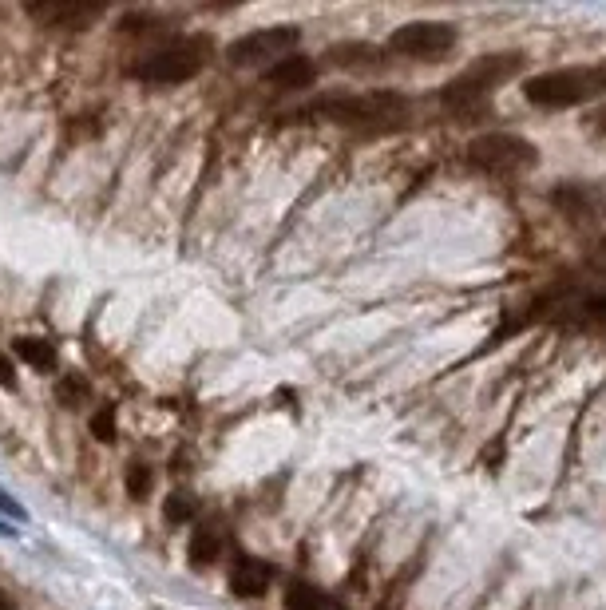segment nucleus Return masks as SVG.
Instances as JSON below:
<instances>
[{
    "mask_svg": "<svg viewBox=\"0 0 606 610\" xmlns=\"http://www.w3.org/2000/svg\"><path fill=\"white\" fill-rule=\"evenodd\" d=\"M523 96L531 107L543 111H567L606 96V64H587V68H559V72H539L523 84Z\"/></svg>",
    "mask_w": 606,
    "mask_h": 610,
    "instance_id": "nucleus-1",
    "label": "nucleus"
},
{
    "mask_svg": "<svg viewBox=\"0 0 606 610\" xmlns=\"http://www.w3.org/2000/svg\"><path fill=\"white\" fill-rule=\"evenodd\" d=\"M317 119L353 127V131H389L408 119V96L401 92H365V96H329L313 107Z\"/></svg>",
    "mask_w": 606,
    "mask_h": 610,
    "instance_id": "nucleus-2",
    "label": "nucleus"
},
{
    "mask_svg": "<svg viewBox=\"0 0 606 610\" xmlns=\"http://www.w3.org/2000/svg\"><path fill=\"white\" fill-rule=\"evenodd\" d=\"M519 68H523V56H519V52H492V56H480V60H472L452 84H444L440 96H444L448 107L480 103V100H488V92L504 88Z\"/></svg>",
    "mask_w": 606,
    "mask_h": 610,
    "instance_id": "nucleus-3",
    "label": "nucleus"
},
{
    "mask_svg": "<svg viewBox=\"0 0 606 610\" xmlns=\"http://www.w3.org/2000/svg\"><path fill=\"white\" fill-rule=\"evenodd\" d=\"M468 163L484 175H523L539 163V147L511 131H484L468 143Z\"/></svg>",
    "mask_w": 606,
    "mask_h": 610,
    "instance_id": "nucleus-4",
    "label": "nucleus"
},
{
    "mask_svg": "<svg viewBox=\"0 0 606 610\" xmlns=\"http://www.w3.org/2000/svg\"><path fill=\"white\" fill-rule=\"evenodd\" d=\"M206 56H210V40L187 36V40H175L171 48H159L143 64H135L131 76L147 84H187L206 68Z\"/></svg>",
    "mask_w": 606,
    "mask_h": 610,
    "instance_id": "nucleus-5",
    "label": "nucleus"
},
{
    "mask_svg": "<svg viewBox=\"0 0 606 610\" xmlns=\"http://www.w3.org/2000/svg\"><path fill=\"white\" fill-rule=\"evenodd\" d=\"M302 40V28L294 24H278V28H258V32H246L238 36L234 44H226V60L234 68H254V64H266V60H282L298 48Z\"/></svg>",
    "mask_w": 606,
    "mask_h": 610,
    "instance_id": "nucleus-6",
    "label": "nucleus"
},
{
    "mask_svg": "<svg viewBox=\"0 0 606 610\" xmlns=\"http://www.w3.org/2000/svg\"><path fill=\"white\" fill-rule=\"evenodd\" d=\"M456 48V28L444 20H412L389 36V52L408 60H440Z\"/></svg>",
    "mask_w": 606,
    "mask_h": 610,
    "instance_id": "nucleus-7",
    "label": "nucleus"
},
{
    "mask_svg": "<svg viewBox=\"0 0 606 610\" xmlns=\"http://www.w3.org/2000/svg\"><path fill=\"white\" fill-rule=\"evenodd\" d=\"M551 203L571 222H599L606 218V183H559Z\"/></svg>",
    "mask_w": 606,
    "mask_h": 610,
    "instance_id": "nucleus-8",
    "label": "nucleus"
},
{
    "mask_svg": "<svg viewBox=\"0 0 606 610\" xmlns=\"http://www.w3.org/2000/svg\"><path fill=\"white\" fill-rule=\"evenodd\" d=\"M325 64L337 68V72L377 76V72H385V52L377 44H365V40H341V44L325 48Z\"/></svg>",
    "mask_w": 606,
    "mask_h": 610,
    "instance_id": "nucleus-9",
    "label": "nucleus"
},
{
    "mask_svg": "<svg viewBox=\"0 0 606 610\" xmlns=\"http://www.w3.org/2000/svg\"><path fill=\"white\" fill-rule=\"evenodd\" d=\"M266 80H270L274 88H286V92H305V88H313V80H317V64H313L309 56H302V52H290V56H282L278 64H270Z\"/></svg>",
    "mask_w": 606,
    "mask_h": 610,
    "instance_id": "nucleus-10",
    "label": "nucleus"
},
{
    "mask_svg": "<svg viewBox=\"0 0 606 610\" xmlns=\"http://www.w3.org/2000/svg\"><path fill=\"white\" fill-rule=\"evenodd\" d=\"M270 583H274V567L270 563H262V559H238V567H234V575H230V591L238 595V599H262L266 591H270Z\"/></svg>",
    "mask_w": 606,
    "mask_h": 610,
    "instance_id": "nucleus-11",
    "label": "nucleus"
},
{
    "mask_svg": "<svg viewBox=\"0 0 606 610\" xmlns=\"http://www.w3.org/2000/svg\"><path fill=\"white\" fill-rule=\"evenodd\" d=\"M100 8L96 4H28V16H36V20H44V24H84V20H92Z\"/></svg>",
    "mask_w": 606,
    "mask_h": 610,
    "instance_id": "nucleus-12",
    "label": "nucleus"
},
{
    "mask_svg": "<svg viewBox=\"0 0 606 610\" xmlns=\"http://www.w3.org/2000/svg\"><path fill=\"white\" fill-rule=\"evenodd\" d=\"M12 353L24 361V365H32V369H40V373H52L56 369V345L52 341H44V337H16L12 341Z\"/></svg>",
    "mask_w": 606,
    "mask_h": 610,
    "instance_id": "nucleus-13",
    "label": "nucleus"
},
{
    "mask_svg": "<svg viewBox=\"0 0 606 610\" xmlns=\"http://www.w3.org/2000/svg\"><path fill=\"white\" fill-rule=\"evenodd\" d=\"M218 555H222V539H218L210 527H199V531L191 535V543H187V559H191V567H210Z\"/></svg>",
    "mask_w": 606,
    "mask_h": 610,
    "instance_id": "nucleus-14",
    "label": "nucleus"
},
{
    "mask_svg": "<svg viewBox=\"0 0 606 610\" xmlns=\"http://www.w3.org/2000/svg\"><path fill=\"white\" fill-rule=\"evenodd\" d=\"M286 610H321V591L309 583H290L286 587Z\"/></svg>",
    "mask_w": 606,
    "mask_h": 610,
    "instance_id": "nucleus-15",
    "label": "nucleus"
},
{
    "mask_svg": "<svg viewBox=\"0 0 606 610\" xmlns=\"http://www.w3.org/2000/svg\"><path fill=\"white\" fill-rule=\"evenodd\" d=\"M127 496L131 500H147L151 496V468L147 464H131L127 468Z\"/></svg>",
    "mask_w": 606,
    "mask_h": 610,
    "instance_id": "nucleus-16",
    "label": "nucleus"
},
{
    "mask_svg": "<svg viewBox=\"0 0 606 610\" xmlns=\"http://www.w3.org/2000/svg\"><path fill=\"white\" fill-rule=\"evenodd\" d=\"M56 397H60L64 405H76V401L88 397V381H84V377H64V381L56 385Z\"/></svg>",
    "mask_w": 606,
    "mask_h": 610,
    "instance_id": "nucleus-17",
    "label": "nucleus"
},
{
    "mask_svg": "<svg viewBox=\"0 0 606 610\" xmlns=\"http://www.w3.org/2000/svg\"><path fill=\"white\" fill-rule=\"evenodd\" d=\"M88 428H92V436H96L100 444H107V440H115V416H111L107 408L92 416V424H88Z\"/></svg>",
    "mask_w": 606,
    "mask_h": 610,
    "instance_id": "nucleus-18",
    "label": "nucleus"
},
{
    "mask_svg": "<svg viewBox=\"0 0 606 610\" xmlns=\"http://www.w3.org/2000/svg\"><path fill=\"white\" fill-rule=\"evenodd\" d=\"M0 389H12L16 393V369H12V357L0 353Z\"/></svg>",
    "mask_w": 606,
    "mask_h": 610,
    "instance_id": "nucleus-19",
    "label": "nucleus"
},
{
    "mask_svg": "<svg viewBox=\"0 0 606 610\" xmlns=\"http://www.w3.org/2000/svg\"><path fill=\"white\" fill-rule=\"evenodd\" d=\"M187 515H191V508H187V500H183V496L167 500V519H171V523H183Z\"/></svg>",
    "mask_w": 606,
    "mask_h": 610,
    "instance_id": "nucleus-20",
    "label": "nucleus"
},
{
    "mask_svg": "<svg viewBox=\"0 0 606 610\" xmlns=\"http://www.w3.org/2000/svg\"><path fill=\"white\" fill-rule=\"evenodd\" d=\"M0 515H12V519H20V523L28 519V511L20 508V504H16L12 496H4V492H0Z\"/></svg>",
    "mask_w": 606,
    "mask_h": 610,
    "instance_id": "nucleus-21",
    "label": "nucleus"
},
{
    "mask_svg": "<svg viewBox=\"0 0 606 610\" xmlns=\"http://www.w3.org/2000/svg\"><path fill=\"white\" fill-rule=\"evenodd\" d=\"M587 313H595V317H606V294H603V298H591V302H587Z\"/></svg>",
    "mask_w": 606,
    "mask_h": 610,
    "instance_id": "nucleus-22",
    "label": "nucleus"
},
{
    "mask_svg": "<svg viewBox=\"0 0 606 610\" xmlns=\"http://www.w3.org/2000/svg\"><path fill=\"white\" fill-rule=\"evenodd\" d=\"M595 131H599V135L606 139V107L599 111V115H595Z\"/></svg>",
    "mask_w": 606,
    "mask_h": 610,
    "instance_id": "nucleus-23",
    "label": "nucleus"
},
{
    "mask_svg": "<svg viewBox=\"0 0 606 610\" xmlns=\"http://www.w3.org/2000/svg\"><path fill=\"white\" fill-rule=\"evenodd\" d=\"M0 535H8V527H4V523H0Z\"/></svg>",
    "mask_w": 606,
    "mask_h": 610,
    "instance_id": "nucleus-24",
    "label": "nucleus"
}]
</instances>
